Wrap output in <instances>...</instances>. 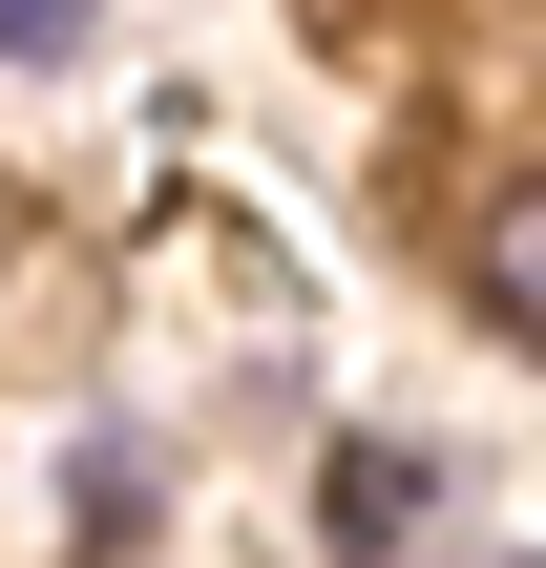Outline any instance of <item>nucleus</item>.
Here are the masks:
<instances>
[{
  "label": "nucleus",
  "mask_w": 546,
  "mask_h": 568,
  "mask_svg": "<svg viewBox=\"0 0 546 568\" xmlns=\"http://www.w3.org/2000/svg\"><path fill=\"white\" fill-rule=\"evenodd\" d=\"M526 568H546V548H526Z\"/></svg>",
  "instance_id": "obj_4"
},
{
  "label": "nucleus",
  "mask_w": 546,
  "mask_h": 568,
  "mask_svg": "<svg viewBox=\"0 0 546 568\" xmlns=\"http://www.w3.org/2000/svg\"><path fill=\"white\" fill-rule=\"evenodd\" d=\"M84 21H105V0H0V63H63Z\"/></svg>",
  "instance_id": "obj_3"
},
{
  "label": "nucleus",
  "mask_w": 546,
  "mask_h": 568,
  "mask_svg": "<svg viewBox=\"0 0 546 568\" xmlns=\"http://www.w3.org/2000/svg\"><path fill=\"white\" fill-rule=\"evenodd\" d=\"M463 295H484V337H526V358H546V190H505V211H484Z\"/></svg>",
  "instance_id": "obj_1"
},
{
  "label": "nucleus",
  "mask_w": 546,
  "mask_h": 568,
  "mask_svg": "<svg viewBox=\"0 0 546 568\" xmlns=\"http://www.w3.org/2000/svg\"><path fill=\"white\" fill-rule=\"evenodd\" d=\"M421 506H442V485H421V443H358V464H337V548H400Z\"/></svg>",
  "instance_id": "obj_2"
}]
</instances>
